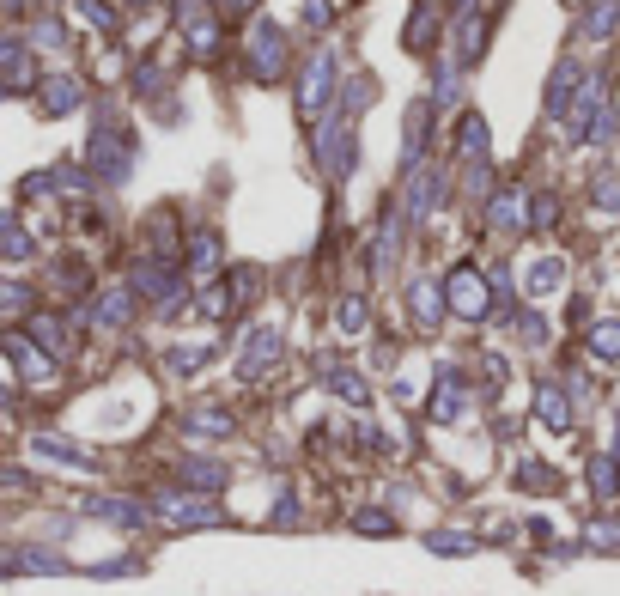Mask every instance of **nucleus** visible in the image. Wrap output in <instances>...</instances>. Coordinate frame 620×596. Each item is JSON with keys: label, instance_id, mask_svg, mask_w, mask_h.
Masks as SVG:
<instances>
[{"label": "nucleus", "instance_id": "f3484780", "mask_svg": "<svg viewBox=\"0 0 620 596\" xmlns=\"http://www.w3.org/2000/svg\"><path fill=\"white\" fill-rule=\"evenodd\" d=\"M171 517H177V524H213V505H201V499H171Z\"/></svg>", "mask_w": 620, "mask_h": 596}, {"label": "nucleus", "instance_id": "412c9836", "mask_svg": "<svg viewBox=\"0 0 620 596\" xmlns=\"http://www.w3.org/2000/svg\"><path fill=\"white\" fill-rule=\"evenodd\" d=\"M329 390H335L341 402H365V384L353 378V371H329Z\"/></svg>", "mask_w": 620, "mask_h": 596}, {"label": "nucleus", "instance_id": "a211bd4d", "mask_svg": "<svg viewBox=\"0 0 620 596\" xmlns=\"http://www.w3.org/2000/svg\"><path fill=\"white\" fill-rule=\"evenodd\" d=\"M541 420H548L554 432H566V426H572V414H566V396H560V390H541Z\"/></svg>", "mask_w": 620, "mask_h": 596}, {"label": "nucleus", "instance_id": "cd10ccee", "mask_svg": "<svg viewBox=\"0 0 620 596\" xmlns=\"http://www.w3.org/2000/svg\"><path fill=\"white\" fill-rule=\"evenodd\" d=\"M523 341L541 347V341H548V323H541V317H523Z\"/></svg>", "mask_w": 620, "mask_h": 596}, {"label": "nucleus", "instance_id": "f03ea898", "mask_svg": "<svg viewBox=\"0 0 620 596\" xmlns=\"http://www.w3.org/2000/svg\"><path fill=\"white\" fill-rule=\"evenodd\" d=\"M602 122H608V92H602V80H584L578 98L566 104V140H572V146H590V140L602 134Z\"/></svg>", "mask_w": 620, "mask_h": 596}, {"label": "nucleus", "instance_id": "6e6552de", "mask_svg": "<svg viewBox=\"0 0 620 596\" xmlns=\"http://www.w3.org/2000/svg\"><path fill=\"white\" fill-rule=\"evenodd\" d=\"M274 353H280V329H256L250 347H244V359H238V371H244V378H256V371H268Z\"/></svg>", "mask_w": 620, "mask_h": 596}, {"label": "nucleus", "instance_id": "2eb2a0df", "mask_svg": "<svg viewBox=\"0 0 620 596\" xmlns=\"http://www.w3.org/2000/svg\"><path fill=\"white\" fill-rule=\"evenodd\" d=\"M590 353L596 359H620V317H608V323L590 329Z\"/></svg>", "mask_w": 620, "mask_h": 596}, {"label": "nucleus", "instance_id": "a878e982", "mask_svg": "<svg viewBox=\"0 0 620 596\" xmlns=\"http://www.w3.org/2000/svg\"><path fill=\"white\" fill-rule=\"evenodd\" d=\"M329 0H304V25H317V31H329Z\"/></svg>", "mask_w": 620, "mask_h": 596}, {"label": "nucleus", "instance_id": "39448f33", "mask_svg": "<svg viewBox=\"0 0 620 596\" xmlns=\"http://www.w3.org/2000/svg\"><path fill=\"white\" fill-rule=\"evenodd\" d=\"M444 305H450L456 317L481 323V317H487V280H481L475 268H456V274L444 280Z\"/></svg>", "mask_w": 620, "mask_h": 596}, {"label": "nucleus", "instance_id": "f8f14e48", "mask_svg": "<svg viewBox=\"0 0 620 596\" xmlns=\"http://www.w3.org/2000/svg\"><path fill=\"white\" fill-rule=\"evenodd\" d=\"M189 268H195V274H213V268H219V232H213V226H201V232L189 238Z\"/></svg>", "mask_w": 620, "mask_h": 596}, {"label": "nucleus", "instance_id": "5701e85b", "mask_svg": "<svg viewBox=\"0 0 620 596\" xmlns=\"http://www.w3.org/2000/svg\"><path fill=\"white\" fill-rule=\"evenodd\" d=\"M195 432H207V438H225V432H231V420H225L219 408H201V414H195Z\"/></svg>", "mask_w": 620, "mask_h": 596}, {"label": "nucleus", "instance_id": "9d476101", "mask_svg": "<svg viewBox=\"0 0 620 596\" xmlns=\"http://www.w3.org/2000/svg\"><path fill=\"white\" fill-rule=\"evenodd\" d=\"M614 25H620V0H590V7H584V37L590 43H608Z\"/></svg>", "mask_w": 620, "mask_h": 596}, {"label": "nucleus", "instance_id": "f257e3e1", "mask_svg": "<svg viewBox=\"0 0 620 596\" xmlns=\"http://www.w3.org/2000/svg\"><path fill=\"white\" fill-rule=\"evenodd\" d=\"M128 165H134V134H128L122 122L92 128V171H98L104 183H122V177H128Z\"/></svg>", "mask_w": 620, "mask_h": 596}, {"label": "nucleus", "instance_id": "393cba45", "mask_svg": "<svg viewBox=\"0 0 620 596\" xmlns=\"http://www.w3.org/2000/svg\"><path fill=\"white\" fill-rule=\"evenodd\" d=\"M341 329H347V335L365 329V298H341Z\"/></svg>", "mask_w": 620, "mask_h": 596}, {"label": "nucleus", "instance_id": "0eeeda50", "mask_svg": "<svg viewBox=\"0 0 620 596\" xmlns=\"http://www.w3.org/2000/svg\"><path fill=\"white\" fill-rule=\"evenodd\" d=\"M487 219H493L499 232L523 226V219H529V195H523V189H499V195H493V207H487Z\"/></svg>", "mask_w": 620, "mask_h": 596}, {"label": "nucleus", "instance_id": "7ed1b4c3", "mask_svg": "<svg viewBox=\"0 0 620 596\" xmlns=\"http://www.w3.org/2000/svg\"><path fill=\"white\" fill-rule=\"evenodd\" d=\"M335 86H341V55H335V49H317V55H310V67H304V86H298V110L317 116Z\"/></svg>", "mask_w": 620, "mask_h": 596}, {"label": "nucleus", "instance_id": "c85d7f7f", "mask_svg": "<svg viewBox=\"0 0 620 596\" xmlns=\"http://www.w3.org/2000/svg\"><path fill=\"white\" fill-rule=\"evenodd\" d=\"M256 7V0H225V13H250Z\"/></svg>", "mask_w": 620, "mask_h": 596}, {"label": "nucleus", "instance_id": "dca6fc26", "mask_svg": "<svg viewBox=\"0 0 620 596\" xmlns=\"http://www.w3.org/2000/svg\"><path fill=\"white\" fill-rule=\"evenodd\" d=\"M590 201H596V207H608V213H620V171H614V165L590 183Z\"/></svg>", "mask_w": 620, "mask_h": 596}, {"label": "nucleus", "instance_id": "1a4fd4ad", "mask_svg": "<svg viewBox=\"0 0 620 596\" xmlns=\"http://www.w3.org/2000/svg\"><path fill=\"white\" fill-rule=\"evenodd\" d=\"M408 305H414V323H420V329H432V323L444 317V286H432V280H414Z\"/></svg>", "mask_w": 620, "mask_h": 596}, {"label": "nucleus", "instance_id": "9b49d317", "mask_svg": "<svg viewBox=\"0 0 620 596\" xmlns=\"http://www.w3.org/2000/svg\"><path fill=\"white\" fill-rule=\"evenodd\" d=\"M134 286L152 292V298H171V292H177V268H171V262H140V268H134Z\"/></svg>", "mask_w": 620, "mask_h": 596}, {"label": "nucleus", "instance_id": "bb28decb", "mask_svg": "<svg viewBox=\"0 0 620 596\" xmlns=\"http://www.w3.org/2000/svg\"><path fill=\"white\" fill-rule=\"evenodd\" d=\"M359 530H371V536H377V530H383V536H390V530H396V524H390V517H383V511H359Z\"/></svg>", "mask_w": 620, "mask_h": 596}, {"label": "nucleus", "instance_id": "aec40b11", "mask_svg": "<svg viewBox=\"0 0 620 596\" xmlns=\"http://www.w3.org/2000/svg\"><path fill=\"white\" fill-rule=\"evenodd\" d=\"M560 280H566V274H560V262H535V274H529V292L541 298V292H554Z\"/></svg>", "mask_w": 620, "mask_h": 596}, {"label": "nucleus", "instance_id": "6ab92c4d", "mask_svg": "<svg viewBox=\"0 0 620 596\" xmlns=\"http://www.w3.org/2000/svg\"><path fill=\"white\" fill-rule=\"evenodd\" d=\"M456 414H462V384L438 378V420H456Z\"/></svg>", "mask_w": 620, "mask_h": 596}, {"label": "nucleus", "instance_id": "4be33fe9", "mask_svg": "<svg viewBox=\"0 0 620 596\" xmlns=\"http://www.w3.org/2000/svg\"><path fill=\"white\" fill-rule=\"evenodd\" d=\"M80 104V86L73 80H49V110H73Z\"/></svg>", "mask_w": 620, "mask_h": 596}, {"label": "nucleus", "instance_id": "4468645a", "mask_svg": "<svg viewBox=\"0 0 620 596\" xmlns=\"http://www.w3.org/2000/svg\"><path fill=\"white\" fill-rule=\"evenodd\" d=\"M572 86H584V67H578V61H560V67H554V86H548V110L566 116V92H572Z\"/></svg>", "mask_w": 620, "mask_h": 596}, {"label": "nucleus", "instance_id": "ddd939ff", "mask_svg": "<svg viewBox=\"0 0 620 596\" xmlns=\"http://www.w3.org/2000/svg\"><path fill=\"white\" fill-rule=\"evenodd\" d=\"M456 153H462V165H475V159L487 153V122H481V116H462V134H456Z\"/></svg>", "mask_w": 620, "mask_h": 596}, {"label": "nucleus", "instance_id": "20e7f679", "mask_svg": "<svg viewBox=\"0 0 620 596\" xmlns=\"http://www.w3.org/2000/svg\"><path fill=\"white\" fill-rule=\"evenodd\" d=\"M250 67H256V80H280L286 73V25H274V19L250 25Z\"/></svg>", "mask_w": 620, "mask_h": 596}, {"label": "nucleus", "instance_id": "b1692460", "mask_svg": "<svg viewBox=\"0 0 620 596\" xmlns=\"http://www.w3.org/2000/svg\"><path fill=\"white\" fill-rule=\"evenodd\" d=\"M128 317V292H104V305H98V323H122Z\"/></svg>", "mask_w": 620, "mask_h": 596}, {"label": "nucleus", "instance_id": "423d86ee", "mask_svg": "<svg viewBox=\"0 0 620 596\" xmlns=\"http://www.w3.org/2000/svg\"><path fill=\"white\" fill-rule=\"evenodd\" d=\"M177 19H183V31L195 37V49H213V43H219V25H213V13L201 7V0H177Z\"/></svg>", "mask_w": 620, "mask_h": 596}]
</instances>
